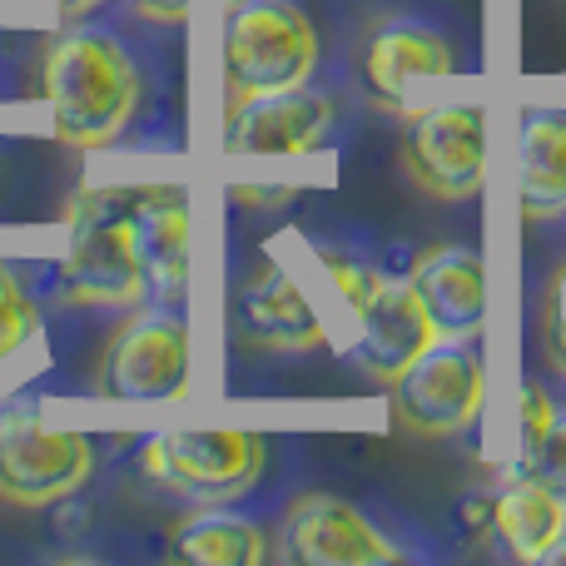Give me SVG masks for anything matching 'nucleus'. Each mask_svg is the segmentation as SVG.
I'll return each mask as SVG.
<instances>
[{
	"instance_id": "1",
	"label": "nucleus",
	"mask_w": 566,
	"mask_h": 566,
	"mask_svg": "<svg viewBox=\"0 0 566 566\" xmlns=\"http://www.w3.org/2000/svg\"><path fill=\"white\" fill-rule=\"evenodd\" d=\"M40 99L55 139L75 149H105L139 109V70L109 30H65L40 55Z\"/></svg>"
},
{
	"instance_id": "2",
	"label": "nucleus",
	"mask_w": 566,
	"mask_h": 566,
	"mask_svg": "<svg viewBox=\"0 0 566 566\" xmlns=\"http://www.w3.org/2000/svg\"><path fill=\"white\" fill-rule=\"evenodd\" d=\"M55 283L60 298L85 308H135L149 298L135 249V189H85L70 205V239Z\"/></svg>"
},
{
	"instance_id": "3",
	"label": "nucleus",
	"mask_w": 566,
	"mask_h": 566,
	"mask_svg": "<svg viewBox=\"0 0 566 566\" xmlns=\"http://www.w3.org/2000/svg\"><path fill=\"white\" fill-rule=\"evenodd\" d=\"M219 70L229 105L298 90L318 70V30L298 0H229L219 25Z\"/></svg>"
},
{
	"instance_id": "4",
	"label": "nucleus",
	"mask_w": 566,
	"mask_h": 566,
	"mask_svg": "<svg viewBox=\"0 0 566 566\" xmlns=\"http://www.w3.org/2000/svg\"><path fill=\"white\" fill-rule=\"evenodd\" d=\"M333 289H338L343 308L353 318V363L368 373L373 382H392L422 348L438 343V328L422 313L418 293L408 279H392L358 259H333L323 254Z\"/></svg>"
},
{
	"instance_id": "5",
	"label": "nucleus",
	"mask_w": 566,
	"mask_h": 566,
	"mask_svg": "<svg viewBox=\"0 0 566 566\" xmlns=\"http://www.w3.org/2000/svg\"><path fill=\"white\" fill-rule=\"evenodd\" d=\"M392 422L422 442L462 438L488 402V363L478 338H438L388 382Z\"/></svg>"
},
{
	"instance_id": "6",
	"label": "nucleus",
	"mask_w": 566,
	"mask_h": 566,
	"mask_svg": "<svg viewBox=\"0 0 566 566\" xmlns=\"http://www.w3.org/2000/svg\"><path fill=\"white\" fill-rule=\"evenodd\" d=\"M95 472V438L50 428L35 402H0V502L50 507L75 497Z\"/></svg>"
},
{
	"instance_id": "7",
	"label": "nucleus",
	"mask_w": 566,
	"mask_h": 566,
	"mask_svg": "<svg viewBox=\"0 0 566 566\" xmlns=\"http://www.w3.org/2000/svg\"><path fill=\"white\" fill-rule=\"evenodd\" d=\"M95 392L105 402H169L189 392V323L159 303L125 318L109 333L95 368Z\"/></svg>"
},
{
	"instance_id": "8",
	"label": "nucleus",
	"mask_w": 566,
	"mask_h": 566,
	"mask_svg": "<svg viewBox=\"0 0 566 566\" xmlns=\"http://www.w3.org/2000/svg\"><path fill=\"white\" fill-rule=\"evenodd\" d=\"M398 155L422 195L442 199V205H468L488 179V115L482 105L412 109Z\"/></svg>"
},
{
	"instance_id": "9",
	"label": "nucleus",
	"mask_w": 566,
	"mask_h": 566,
	"mask_svg": "<svg viewBox=\"0 0 566 566\" xmlns=\"http://www.w3.org/2000/svg\"><path fill=\"white\" fill-rule=\"evenodd\" d=\"M145 472L159 488L179 492V497L214 507V502H234L254 492L264 478V438L259 432H159L145 448Z\"/></svg>"
},
{
	"instance_id": "10",
	"label": "nucleus",
	"mask_w": 566,
	"mask_h": 566,
	"mask_svg": "<svg viewBox=\"0 0 566 566\" xmlns=\"http://www.w3.org/2000/svg\"><path fill=\"white\" fill-rule=\"evenodd\" d=\"M279 557L298 566H388L402 562L398 542L333 492H303L279 522Z\"/></svg>"
},
{
	"instance_id": "11",
	"label": "nucleus",
	"mask_w": 566,
	"mask_h": 566,
	"mask_svg": "<svg viewBox=\"0 0 566 566\" xmlns=\"http://www.w3.org/2000/svg\"><path fill=\"white\" fill-rule=\"evenodd\" d=\"M333 99L323 90H279L229 105L224 149L229 155H313L333 135Z\"/></svg>"
},
{
	"instance_id": "12",
	"label": "nucleus",
	"mask_w": 566,
	"mask_h": 566,
	"mask_svg": "<svg viewBox=\"0 0 566 566\" xmlns=\"http://www.w3.org/2000/svg\"><path fill=\"white\" fill-rule=\"evenodd\" d=\"M452 70H458L452 40L422 20H388L363 45V85H368L373 105L392 109V115H408V95L418 80H442Z\"/></svg>"
},
{
	"instance_id": "13",
	"label": "nucleus",
	"mask_w": 566,
	"mask_h": 566,
	"mask_svg": "<svg viewBox=\"0 0 566 566\" xmlns=\"http://www.w3.org/2000/svg\"><path fill=\"white\" fill-rule=\"evenodd\" d=\"M412 293L438 338H478L488 318V264L472 244H438L412 264Z\"/></svg>"
},
{
	"instance_id": "14",
	"label": "nucleus",
	"mask_w": 566,
	"mask_h": 566,
	"mask_svg": "<svg viewBox=\"0 0 566 566\" xmlns=\"http://www.w3.org/2000/svg\"><path fill=\"white\" fill-rule=\"evenodd\" d=\"M135 249L149 298L179 308L189 293V195L175 185L135 189Z\"/></svg>"
},
{
	"instance_id": "15",
	"label": "nucleus",
	"mask_w": 566,
	"mask_h": 566,
	"mask_svg": "<svg viewBox=\"0 0 566 566\" xmlns=\"http://www.w3.org/2000/svg\"><path fill=\"white\" fill-rule=\"evenodd\" d=\"M239 328L249 343L269 353H308L328 343L318 308L308 303V293L298 289V279L283 264H264L239 293Z\"/></svg>"
},
{
	"instance_id": "16",
	"label": "nucleus",
	"mask_w": 566,
	"mask_h": 566,
	"mask_svg": "<svg viewBox=\"0 0 566 566\" xmlns=\"http://www.w3.org/2000/svg\"><path fill=\"white\" fill-rule=\"evenodd\" d=\"M492 532H497V542L517 562L527 566L547 562V552L557 547L566 532V497L557 488H547L542 478L517 468L502 482L497 497H492Z\"/></svg>"
},
{
	"instance_id": "17",
	"label": "nucleus",
	"mask_w": 566,
	"mask_h": 566,
	"mask_svg": "<svg viewBox=\"0 0 566 566\" xmlns=\"http://www.w3.org/2000/svg\"><path fill=\"white\" fill-rule=\"evenodd\" d=\"M522 214L566 219V109L522 115Z\"/></svg>"
},
{
	"instance_id": "18",
	"label": "nucleus",
	"mask_w": 566,
	"mask_h": 566,
	"mask_svg": "<svg viewBox=\"0 0 566 566\" xmlns=\"http://www.w3.org/2000/svg\"><path fill=\"white\" fill-rule=\"evenodd\" d=\"M175 552L195 566H259L269 557V537L254 517H239L224 502H214L175 532Z\"/></svg>"
},
{
	"instance_id": "19",
	"label": "nucleus",
	"mask_w": 566,
	"mask_h": 566,
	"mask_svg": "<svg viewBox=\"0 0 566 566\" xmlns=\"http://www.w3.org/2000/svg\"><path fill=\"white\" fill-rule=\"evenodd\" d=\"M35 328H40L35 303H30V293L20 289V279L0 264V363L25 353V343L35 338Z\"/></svg>"
},
{
	"instance_id": "20",
	"label": "nucleus",
	"mask_w": 566,
	"mask_h": 566,
	"mask_svg": "<svg viewBox=\"0 0 566 566\" xmlns=\"http://www.w3.org/2000/svg\"><path fill=\"white\" fill-rule=\"evenodd\" d=\"M522 472H532V478H542L547 488H557L566 497V408H557V418L547 422V432L532 442H522Z\"/></svg>"
},
{
	"instance_id": "21",
	"label": "nucleus",
	"mask_w": 566,
	"mask_h": 566,
	"mask_svg": "<svg viewBox=\"0 0 566 566\" xmlns=\"http://www.w3.org/2000/svg\"><path fill=\"white\" fill-rule=\"evenodd\" d=\"M542 348L557 378H566V313H562V283L547 293V318H542Z\"/></svg>"
},
{
	"instance_id": "22",
	"label": "nucleus",
	"mask_w": 566,
	"mask_h": 566,
	"mask_svg": "<svg viewBox=\"0 0 566 566\" xmlns=\"http://www.w3.org/2000/svg\"><path fill=\"white\" fill-rule=\"evenodd\" d=\"M557 408H562V402L552 398L542 382H527V388H522V442L542 438V432H547V422L557 418Z\"/></svg>"
},
{
	"instance_id": "23",
	"label": "nucleus",
	"mask_w": 566,
	"mask_h": 566,
	"mask_svg": "<svg viewBox=\"0 0 566 566\" xmlns=\"http://www.w3.org/2000/svg\"><path fill=\"white\" fill-rule=\"evenodd\" d=\"M135 10L145 20H165V25H175V20H185L189 10H195V0H135Z\"/></svg>"
},
{
	"instance_id": "24",
	"label": "nucleus",
	"mask_w": 566,
	"mask_h": 566,
	"mask_svg": "<svg viewBox=\"0 0 566 566\" xmlns=\"http://www.w3.org/2000/svg\"><path fill=\"white\" fill-rule=\"evenodd\" d=\"M547 566H566V532H562V542H557V547L547 552Z\"/></svg>"
},
{
	"instance_id": "25",
	"label": "nucleus",
	"mask_w": 566,
	"mask_h": 566,
	"mask_svg": "<svg viewBox=\"0 0 566 566\" xmlns=\"http://www.w3.org/2000/svg\"><path fill=\"white\" fill-rule=\"evenodd\" d=\"M60 6L70 10V15H80V10H90V6H99V0H60Z\"/></svg>"
}]
</instances>
